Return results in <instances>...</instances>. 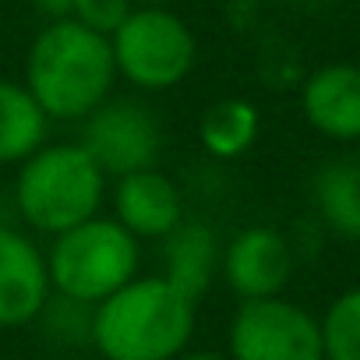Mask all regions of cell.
<instances>
[{"label": "cell", "mask_w": 360, "mask_h": 360, "mask_svg": "<svg viewBox=\"0 0 360 360\" xmlns=\"http://www.w3.org/2000/svg\"><path fill=\"white\" fill-rule=\"evenodd\" d=\"M258 131H262V113L251 99H240V96L216 99L198 120L202 148L223 162L251 152V145L258 141Z\"/></svg>", "instance_id": "15"}, {"label": "cell", "mask_w": 360, "mask_h": 360, "mask_svg": "<svg viewBox=\"0 0 360 360\" xmlns=\"http://www.w3.org/2000/svg\"><path fill=\"white\" fill-rule=\"evenodd\" d=\"M318 328L325 360H360V286L342 290L318 318Z\"/></svg>", "instance_id": "17"}, {"label": "cell", "mask_w": 360, "mask_h": 360, "mask_svg": "<svg viewBox=\"0 0 360 360\" xmlns=\"http://www.w3.org/2000/svg\"><path fill=\"white\" fill-rule=\"evenodd\" d=\"M32 325H39L43 342L53 349H82V346L92 349V304L50 293Z\"/></svg>", "instance_id": "16"}, {"label": "cell", "mask_w": 360, "mask_h": 360, "mask_svg": "<svg viewBox=\"0 0 360 360\" xmlns=\"http://www.w3.org/2000/svg\"><path fill=\"white\" fill-rule=\"evenodd\" d=\"M219 258L223 244L216 230L202 219H180L166 237H162V279L176 286L188 300H202L216 276H219Z\"/></svg>", "instance_id": "12"}, {"label": "cell", "mask_w": 360, "mask_h": 360, "mask_svg": "<svg viewBox=\"0 0 360 360\" xmlns=\"http://www.w3.org/2000/svg\"><path fill=\"white\" fill-rule=\"evenodd\" d=\"M29 4L46 18V22H64L75 11V0H29Z\"/></svg>", "instance_id": "19"}, {"label": "cell", "mask_w": 360, "mask_h": 360, "mask_svg": "<svg viewBox=\"0 0 360 360\" xmlns=\"http://www.w3.org/2000/svg\"><path fill=\"white\" fill-rule=\"evenodd\" d=\"M117 78L138 92H166L184 85L198 64V39L191 25L169 8H134L110 36Z\"/></svg>", "instance_id": "5"}, {"label": "cell", "mask_w": 360, "mask_h": 360, "mask_svg": "<svg viewBox=\"0 0 360 360\" xmlns=\"http://www.w3.org/2000/svg\"><path fill=\"white\" fill-rule=\"evenodd\" d=\"M293 244L276 226L255 223L237 230L223 244L219 276L237 293V300H262V297H283V290L293 279Z\"/></svg>", "instance_id": "8"}, {"label": "cell", "mask_w": 360, "mask_h": 360, "mask_svg": "<svg viewBox=\"0 0 360 360\" xmlns=\"http://www.w3.org/2000/svg\"><path fill=\"white\" fill-rule=\"evenodd\" d=\"M353 159L360 162V141H353Z\"/></svg>", "instance_id": "22"}, {"label": "cell", "mask_w": 360, "mask_h": 360, "mask_svg": "<svg viewBox=\"0 0 360 360\" xmlns=\"http://www.w3.org/2000/svg\"><path fill=\"white\" fill-rule=\"evenodd\" d=\"M226 356L230 360H325L318 318L286 297L240 300L226 328Z\"/></svg>", "instance_id": "6"}, {"label": "cell", "mask_w": 360, "mask_h": 360, "mask_svg": "<svg viewBox=\"0 0 360 360\" xmlns=\"http://www.w3.org/2000/svg\"><path fill=\"white\" fill-rule=\"evenodd\" d=\"M78 145L96 159V166L110 180H117V176L159 166L166 134H162L159 117L145 103L110 96L103 106H96L82 120Z\"/></svg>", "instance_id": "7"}, {"label": "cell", "mask_w": 360, "mask_h": 360, "mask_svg": "<svg viewBox=\"0 0 360 360\" xmlns=\"http://www.w3.org/2000/svg\"><path fill=\"white\" fill-rule=\"evenodd\" d=\"M46 134L50 117L39 110L32 92L15 78H0V166H22L50 141Z\"/></svg>", "instance_id": "14"}, {"label": "cell", "mask_w": 360, "mask_h": 360, "mask_svg": "<svg viewBox=\"0 0 360 360\" xmlns=\"http://www.w3.org/2000/svg\"><path fill=\"white\" fill-rule=\"evenodd\" d=\"M113 219L141 244V240H162L180 219H184V195L176 180L162 173L159 166L138 169L127 176H117L110 188Z\"/></svg>", "instance_id": "10"}, {"label": "cell", "mask_w": 360, "mask_h": 360, "mask_svg": "<svg viewBox=\"0 0 360 360\" xmlns=\"http://www.w3.org/2000/svg\"><path fill=\"white\" fill-rule=\"evenodd\" d=\"M46 269L53 293L96 307L99 300L127 286L134 276H141V244L113 216L99 212L50 237Z\"/></svg>", "instance_id": "4"}, {"label": "cell", "mask_w": 360, "mask_h": 360, "mask_svg": "<svg viewBox=\"0 0 360 360\" xmlns=\"http://www.w3.org/2000/svg\"><path fill=\"white\" fill-rule=\"evenodd\" d=\"M22 85L32 92L50 124H82L113 96L117 64L110 39L75 18L46 22L25 53Z\"/></svg>", "instance_id": "1"}, {"label": "cell", "mask_w": 360, "mask_h": 360, "mask_svg": "<svg viewBox=\"0 0 360 360\" xmlns=\"http://www.w3.org/2000/svg\"><path fill=\"white\" fill-rule=\"evenodd\" d=\"M134 8H138L134 0H75L71 18L78 25H85V29H92V32H99V36L110 39Z\"/></svg>", "instance_id": "18"}, {"label": "cell", "mask_w": 360, "mask_h": 360, "mask_svg": "<svg viewBox=\"0 0 360 360\" xmlns=\"http://www.w3.org/2000/svg\"><path fill=\"white\" fill-rule=\"evenodd\" d=\"M311 205L335 237L360 240V162L353 155L318 166L311 176Z\"/></svg>", "instance_id": "13"}, {"label": "cell", "mask_w": 360, "mask_h": 360, "mask_svg": "<svg viewBox=\"0 0 360 360\" xmlns=\"http://www.w3.org/2000/svg\"><path fill=\"white\" fill-rule=\"evenodd\" d=\"M304 120L328 141H360V64H321L300 85Z\"/></svg>", "instance_id": "11"}, {"label": "cell", "mask_w": 360, "mask_h": 360, "mask_svg": "<svg viewBox=\"0 0 360 360\" xmlns=\"http://www.w3.org/2000/svg\"><path fill=\"white\" fill-rule=\"evenodd\" d=\"M46 248L32 233L0 223V328H25L50 300Z\"/></svg>", "instance_id": "9"}, {"label": "cell", "mask_w": 360, "mask_h": 360, "mask_svg": "<svg viewBox=\"0 0 360 360\" xmlns=\"http://www.w3.org/2000/svg\"><path fill=\"white\" fill-rule=\"evenodd\" d=\"M134 4H141V8H166L169 0H134Z\"/></svg>", "instance_id": "21"}, {"label": "cell", "mask_w": 360, "mask_h": 360, "mask_svg": "<svg viewBox=\"0 0 360 360\" xmlns=\"http://www.w3.org/2000/svg\"><path fill=\"white\" fill-rule=\"evenodd\" d=\"M198 304L162 276H134L92 307V349L103 360H176L191 349Z\"/></svg>", "instance_id": "2"}, {"label": "cell", "mask_w": 360, "mask_h": 360, "mask_svg": "<svg viewBox=\"0 0 360 360\" xmlns=\"http://www.w3.org/2000/svg\"><path fill=\"white\" fill-rule=\"evenodd\" d=\"M176 360H230L223 349H184Z\"/></svg>", "instance_id": "20"}, {"label": "cell", "mask_w": 360, "mask_h": 360, "mask_svg": "<svg viewBox=\"0 0 360 360\" xmlns=\"http://www.w3.org/2000/svg\"><path fill=\"white\" fill-rule=\"evenodd\" d=\"M11 195L29 230L57 237L103 212L110 176L78 141H46L18 166Z\"/></svg>", "instance_id": "3"}]
</instances>
